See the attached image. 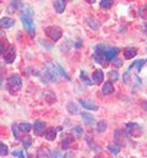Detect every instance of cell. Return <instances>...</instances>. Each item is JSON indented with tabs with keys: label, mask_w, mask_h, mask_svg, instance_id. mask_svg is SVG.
<instances>
[{
	"label": "cell",
	"mask_w": 147,
	"mask_h": 158,
	"mask_svg": "<svg viewBox=\"0 0 147 158\" xmlns=\"http://www.w3.org/2000/svg\"><path fill=\"white\" fill-rule=\"evenodd\" d=\"M78 102H80V104H81L83 108H86V109H90V110H98V106H97L96 103L91 102V101H87V99H78Z\"/></svg>",
	"instance_id": "cell-8"
},
{
	"label": "cell",
	"mask_w": 147,
	"mask_h": 158,
	"mask_svg": "<svg viewBox=\"0 0 147 158\" xmlns=\"http://www.w3.org/2000/svg\"><path fill=\"white\" fill-rule=\"evenodd\" d=\"M141 107H142L145 110H147V101H144V102L141 103Z\"/></svg>",
	"instance_id": "cell-43"
},
{
	"label": "cell",
	"mask_w": 147,
	"mask_h": 158,
	"mask_svg": "<svg viewBox=\"0 0 147 158\" xmlns=\"http://www.w3.org/2000/svg\"><path fill=\"white\" fill-rule=\"evenodd\" d=\"M73 134L77 139H81V137H82V134H83V130H82L81 126H75L73 129Z\"/></svg>",
	"instance_id": "cell-30"
},
{
	"label": "cell",
	"mask_w": 147,
	"mask_h": 158,
	"mask_svg": "<svg viewBox=\"0 0 147 158\" xmlns=\"http://www.w3.org/2000/svg\"><path fill=\"white\" fill-rule=\"evenodd\" d=\"M66 109L69 110V113H70V114H78V113H80V112H78V108L76 107V104H74L73 102H70V103L68 104Z\"/></svg>",
	"instance_id": "cell-26"
},
{
	"label": "cell",
	"mask_w": 147,
	"mask_h": 158,
	"mask_svg": "<svg viewBox=\"0 0 147 158\" xmlns=\"http://www.w3.org/2000/svg\"><path fill=\"white\" fill-rule=\"evenodd\" d=\"M92 58H93V60H96L98 64H103V65H106V64H107V63H106V61H107V59H106L103 55H97V54H93V56H92Z\"/></svg>",
	"instance_id": "cell-28"
},
{
	"label": "cell",
	"mask_w": 147,
	"mask_h": 158,
	"mask_svg": "<svg viewBox=\"0 0 147 158\" xmlns=\"http://www.w3.org/2000/svg\"><path fill=\"white\" fill-rule=\"evenodd\" d=\"M142 31H144V32H145V33L147 35V22L145 23V25H144V26H142Z\"/></svg>",
	"instance_id": "cell-44"
},
{
	"label": "cell",
	"mask_w": 147,
	"mask_h": 158,
	"mask_svg": "<svg viewBox=\"0 0 147 158\" xmlns=\"http://www.w3.org/2000/svg\"><path fill=\"white\" fill-rule=\"evenodd\" d=\"M107 47L106 45H103V44H98L96 48H94V50H96V53L94 54H97V55H104V53L107 52Z\"/></svg>",
	"instance_id": "cell-23"
},
{
	"label": "cell",
	"mask_w": 147,
	"mask_h": 158,
	"mask_svg": "<svg viewBox=\"0 0 147 158\" xmlns=\"http://www.w3.org/2000/svg\"><path fill=\"white\" fill-rule=\"evenodd\" d=\"M57 69H58V73H59V74H60L61 76H64V77H65V79H66V80H69V79H70V77H69V75H68V74H66V73L64 71V69H63V68H61V66H60L59 64L57 65Z\"/></svg>",
	"instance_id": "cell-36"
},
{
	"label": "cell",
	"mask_w": 147,
	"mask_h": 158,
	"mask_svg": "<svg viewBox=\"0 0 147 158\" xmlns=\"http://www.w3.org/2000/svg\"><path fill=\"white\" fill-rule=\"evenodd\" d=\"M55 137H57V129L49 127V129L45 130V139L47 140L53 141V140H55Z\"/></svg>",
	"instance_id": "cell-16"
},
{
	"label": "cell",
	"mask_w": 147,
	"mask_h": 158,
	"mask_svg": "<svg viewBox=\"0 0 147 158\" xmlns=\"http://www.w3.org/2000/svg\"><path fill=\"white\" fill-rule=\"evenodd\" d=\"M126 129H128V132H130L132 136H137L135 131H137V134H141V126L137 125L136 123H129V124H126Z\"/></svg>",
	"instance_id": "cell-7"
},
{
	"label": "cell",
	"mask_w": 147,
	"mask_h": 158,
	"mask_svg": "<svg viewBox=\"0 0 147 158\" xmlns=\"http://www.w3.org/2000/svg\"><path fill=\"white\" fill-rule=\"evenodd\" d=\"M106 129H107V123H106L104 120L98 121V124H97V130H98L99 132H104Z\"/></svg>",
	"instance_id": "cell-31"
},
{
	"label": "cell",
	"mask_w": 147,
	"mask_h": 158,
	"mask_svg": "<svg viewBox=\"0 0 147 158\" xmlns=\"http://www.w3.org/2000/svg\"><path fill=\"white\" fill-rule=\"evenodd\" d=\"M146 61H147V59H141V60L134 61V63H132V65H130V68H129V71H130V70H131L134 66H136V68H137V71H141V68L145 65V63H146ZM129 71H128V73H129Z\"/></svg>",
	"instance_id": "cell-21"
},
{
	"label": "cell",
	"mask_w": 147,
	"mask_h": 158,
	"mask_svg": "<svg viewBox=\"0 0 147 158\" xmlns=\"http://www.w3.org/2000/svg\"><path fill=\"white\" fill-rule=\"evenodd\" d=\"M120 146H118L116 143H110L108 145V150H109V152H111L113 155H118L119 152H120Z\"/></svg>",
	"instance_id": "cell-25"
},
{
	"label": "cell",
	"mask_w": 147,
	"mask_h": 158,
	"mask_svg": "<svg viewBox=\"0 0 147 158\" xmlns=\"http://www.w3.org/2000/svg\"><path fill=\"white\" fill-rule=\"evenodd\" d=\"M21 140H22L23 147H25V148H30V146L32 145V139H31L30 136H23Z\"/></svg>",
	"instance_id": "cell-27"
},
{
	"label": "cell",
	"mask_w": 147,
	"mask_h": 158,
	"mask_svg": "<svg viewBox=\"0 0 147 158\" xmlns=\"http://www.w3.org/2000/svg\"><path fill=\"white\" fill-rule=\"evenodd\" d=\"M53 157L54 158H66L65 157V153H64V152H61L60 150H55V151H54V153H53Z\"/></svg>",
	"instance_id": "cell-37"
},
{
	"label": "cell",
	"mask_w": 147,
	"mask_h": 158,
	"mask_svg": "<svg viewBox=\"0 0 147 158\" xmlns=\"http://www.w3.org/2000/svg\"><path fill=\"white\" fill-rule=\"evenodd\" d=\"M4 50H5V47H4V44H2V43H0V55L4 53Z\"/></svg>",
	"instance_id": "cell-42"
},
{
	"label": "cell",
	"mask_w": 147,
	"mask_h": 158,
	"mask_svg": "<svg viewBox=\"0 0 147 158\" xmlns=\"http://www.w3.org/2000/svg\"><path fill=\"white\" fill-rule=\"evenodd\" d=\"M113 6V0H102L101 1V7L102 9H109Z\"/></svg>",
	"instance_id": "cell-33"
},
{
	"label": "cell",
	"mask_w": 147,
	"mask_h": 158,
	"mask_svg": "<svg viewBox=\"0 0 147 158\" xmlns=\"http://www.w3.org/2000/svg\"><path fill=\"white\" fill-rule=\"evenodd\" d=\"M12 132H14V135H15L16 139H22V137H21V130L19 129V125L15 124V125L12 126Z\"/></svg>",
	"instance_id": "cell-34"
},
{
	"label": "cell",
	"mask_w": 147,
	"mask_h": 158,
	"mask_svg": "<svg viewBox=\"0 0 147 158\" xmlns=\"http://www.w3.org/2000/svg\"><path fill=\"white\" fill-rule=\"evenodd\" d=\"M65 6H66V1L65 0H57V1H54V9H55V11L58 14L64 12Z\"/></svg>",
	"instance_id": "cell-13"
},
{
	"label": "cell",
	"mask_w": 147,
	"mask_h": 158,
	"mask_svg": "<svg viewBox=\"0 0 147 158\" xmlns=\"http://www.w3.org/2000/svg\"><path fill=\"white\" fill-rule=\"evenodd\" d=\"M37 157L38 158H52L50 152L48 151V148H40L37 151Z\"/></svg>",
	"instance_id": "cell-22"
},
{
	"label": "cell",
	"mask_w": 147,
	"mask_h": 158,
	"mask_svg": "<svg viewBox=\"0 0 147 158\" xmlns=\"http://www.w3.org/2000/svg\"><path fill=\"white\" fill-rule=\"evenodd\" d=\"M96 158H99V157H96Z\"/></svg>",
	"instance_id": "cell-45"
},
{
	"label": "cell",
	"mask_w": 147,
	"mask_h": 158,
	"mask_svg": "<svg viewBox=\"0 0 147 158\" xmlns=\"http://www.w3.org/2000/svg\"><path fill=\"white\" fill-rule=\"evenodd\" d=\"M81 117L83 119L85 124H87L88 126H92L94 123H96V119L93 118V115L88 114V113H81Z\"/></svg>",
	"instance_id": "cell-15"
},
{
	"label": "cell",
	"mask_w": 147,
	"mask_h": 158,
	"mask_svg": "<svg viewBox=\"0 0 147 158\" xmlns=\"http://www.w3.org/2000/svg\"><path fill=\"white\" fill-rule=\"evenodd\" d=\"M6 87H7V89H9L11 93H14V91H19V89L22 87V80H21V77H20L19 75L12 74V75L9 77V80H7Z\"/></svg>",
	"instance_id": "cell-2"
},
{
	"label": "cell",
	"mask_w": 147,
	"mask_h": 158,
	"mask_svg": "<svg viewBox=\"0 0 147 158\" xmlns=\"http://www.w3.org/2000/svg\"><path fill=\"white\" fill-rule=\"evenodd\" d=\"M23 7V4L21 1H11L9 7H7V12L10 14H15V11H19Z\"/></svg>",
	"instance_id": "cell-10"
},
{
	"label": "cell",
	"mask_w": 147,
	"mask_h": 158,
	"mask_svg": "<svg viewBox=\"0 0 147 158\" xmlns=\"http://www.w3.org/2000/svg\"><path fill=\"white\" fill-rule=\"evenodd\" d=\"M80 77L83 80L87 85H92V82L88 80V77H87V75H86V71H81V74H80Z\"/></svg>",
	"instance_id": "cell-39"
},
{
	"label": "cell",
	"mask_w": 147,
	"mask_h": 158,
	"mask_svg": "<svg viewBox=\"0 0 147 158\" xmlns=\"http://www.w3.org/2000/svg\"><path fill=\"white\" fill-rule=\"evenodd\" d=\"M86 20H87V23H88V26H90L92 30L97 31V30L99 28V23L97 22V20H96V19H93V17H87Z\"/></svg>",
	"instance_id": "cell-19"
},
{
	"label": "cell",
	"mask_w": 147,
	"mask_h": 158,
	"mask_svg": "<svg viewBox=\"0 0 147 158\" xmlns=\"http://www.w3.org/2000/svg\"><path fill=\"white\" fill-rule=\"evenodd\" d=\"M92 77H93V81H94L96 83H102V81L104 79V74H103V71H101V70H96V71L93 73Z\"/></svg>",
	"instance_id": "cell-18"
},
{
	"label": "cell",
	"mask_w": 147,
	"mask_h": 158,
	"mask_svg": "<svg viewBox=\"0 0 147 158\" xmlns=\"http://www.w3.org/2000/svg\"><path fill=\"white\" fill-rule=\"evenodd\" d=\"M44 129H45V124L40 120H37L35 121V125H33V131L37 136H40L43 132H44Z\"/></svg>",
	"instance_id": "cell-9"
},
{
	"label": "cell",
	"mask_w": 147,
	"mask_h": 158,
	"mask_svg": "<svg viewBox=\"0 0 147 158\" xmlns=\"http://www.w3.org/2000/svg\"><path fill=\"white\" fill-rule=\"evenodd\" d=\"M113 65H115V66H121L123 65V63H121V60H119V59H114L113 60Z\"/></svg>",
	"instance_id": "cell-41"
},
{
	"label": "cell",
	"mask_w": 147,
	"mask_h": 158,
	"mask_svg": "<svg viewBox=\"0 0 147 158\" xmlns=\"http://www.w3.org/2000/svg\"><path fill=\"white\" fill-rule=\"evenodd\" d=\"M118 53H119V49L118 48H108L107 52L104 53V58L107 60H114V58L116 56Z\"/></svg>",
	"instance_id": "cell-12"
},
{
	"label": "cell",
	"mask_w": 147,
	"mask_h": 158,
	"mask_svg": "<svg viewBox=\"0 0 147 158\" xmlns=\"http://www.w3.org/2000/svg\"><path fill=\"white\" fill-rule=\"evenodd\" d=\"M136 54H137V49H136V48H132V47H128V48H125V50H124V56H125V59H132V58L136 56Z\"/></svg>",
	"instance_id": "cell-11"
},
{
	"label": "cell",
	"mask_w": 147,
	"mask_h": 158,
	"mask_svg": "<svg viewBox=\"0 0 147 158\" xmlns=\"http://www.w3.org/2000/svg\"><path fill=\"white\" fill-rule=\"evenodd\" d=\"M109 77H110V81H118V79H119L118 71H110Z\"/></svg>",
	"instance_id": "cell-40"
},
{
	"label": "cell",
	"mask_w": 147,
	"mask_h": 158,
	"mask_svg": "<svg viewBox=\"0 0 147 158\" xmlns=\"http://www.w3.org/2000/svg\"><path fill=\"white\" fill-rule=\"evenodd\" d=\"M73 142H74V136H73V135H70V134L64 135V137H63V146H64V147H69V146H70Z\"/></svg>",
	"instance_id": "cell-20"
},
{
	"label": "cell",
	"mask_w": 147,
	"mask_h": 158,
	"mask_svg": "<svg viewBox=\"0 0 147 158\" xmlns=\"http://www.w3.org/2000/svg\"><path fill=\"white\" fill-rule=\"evenodd\" d=\"M21 21L26 28V31L28 32V35L31 37L35 36V23H33V10L31 6H23L21 9Z\"/></svg>",
	"instance_id": "cell-1"
},
{
	"label": "cell",
	"mask_w": 147,
	"mask_h": 158,
	"mask_svg": "<svg viewBox=\"0 0 147 158\" xmlns=\"http://www.w3.org/2000/svg\"><path fill=\"white\" fill-rule=\"evenodd\" d=\"M140 16L147 21V6H144V7L140 9Z\"/></svg>",
	"instance_id": "cell-38"
},
{
	"label": "cell",
	"mask_w": 147,
	"mask_h": 158,
	"mask_svg": "<svg viewBox=\"0 0 147 158\" xmlns=\"http://www.w3.org/2000/svg\"><path fill=\"white\" fill-rule=\"evenodd\" d=\"M45 66H47V74L50 76L52 81H57V80H58V71H57V69L54 68V65H53L52 63H47Z\"/></svg>",
	"instance_id": "cell-6"
},
{
	"label": "cell",
	"mask_w": 147,
	"mask_h": 158,
	"mask_svg": "<svg viewBox=\"0 0 147 158\" xmlns=\"http://www.w3.org/2000/svg\"><path fill=\"white\" fill-rule=\"evenodd\" d=\"M14 23H15V21L10 17H2L0 20V27L1 28H10L14 26Z\"/></svg>",
	"instance_id": "cell-14"
},
{
	"label": "cell",
	"mask_w": 147,
	"mask_h": 158,
	"mask_svg": "<svg viewBox=\"0 0 147 158\" xmlns=\"http://www.w3.org/2000/svg\"><path fill=\"white\" fill-rule=\"evenodd\" d=\"M114 136H115V142L118 146H125L126 145V134L124 130H120V129H116L115 132H114Z\"/></svg>",
	"instance_id": "cell-4"
},
{
	"label": "cell",
	"mask_w": 147,
	"mask_h": 158,
	"mask_svg": "<svg viewBox=\"0 0 147 158\" xmlns=\"http://www.w3.org/2000/svg\"><path fill=\"white\" fill-rule=\"evenodd\" d=\"M113 92H114V86H113V83H111V82H106V83L103 85L102 93L106 94V96H108V94H111Z\"/></svg>",
	"instance_id": "cell-17"
},
{
	"label": "cell",
	"mask_w": 147,
	"mask_h": 158,
	"mask_svg": "<svg viewBox=\"0 0 147 158\" xmlns=\"http://www.w3.org/2000/svg\"><path fill=\"white\" fill-rule=\"evenodd\" d=\"M47 36L52 40H59L61 37V30L58 26H49L45 28Z\"/></svg>",
	"instance_id": "cell-3"
},
{
	"label": "cell",
	"mask_w": 147,
	"mask_h": 158,
	"mask_svg": "<svg viewBox=\"0 0 147 158\" xmlns=\"http://www.w3.org/2000/svg\"><path fill=\"white\" fill-rule=\"evenodd\" d=\"M15 56H16V49H15V47H9V49H7V52L5 53V56H4V60H5V63H7V64H11V63H14L15 61Z\"/></svg>",
	"instance_id": "cell-5"
},
{
	"label": "cell",
	"mask_w": 147,
	"mask_h": 158,
	"mask_svg": "<svg viewBox=\"0 0 147 158\" xmlns=\"http://www.w3.org/2000/svg\"><path fill=\"white\" fill-rule=\"evenodd\" d=\"M44 97L47 98V101L49 102V103H53V102H55V94L53 93V92H50V91H47L45 93H44Z\"/></svg>",
	"instance_id": "cell-29"
},
{
	"label": "cell",
	"mask_w": 147,
	"mask_h": 158,
	"mask_svg": "<svg viewBox=\"0 0 147 158\" xmlns=\"http://www.w3.org/2000/svg\"><path fill=\"white\" fill-rule=\"evenodd\" d=\"M7 152H9V151H7V146L0 141V155H1V156H6Z\"/></svg>",
	"instance_id": "cell-35"
},
{
	"label": "cell",
	"mask_w": 147,
	"mask_h": 158,
	"mask_svg": "<svg viewBox=\"0 0 147 158\" xmlns=\"http://www.w3.org/2000/svg\"><path fill=\"white\" fill-rule=\"evenodd\" d=\"M19 129L21 130V132H30L32 130V125L28 123H22L19 125Z\"/></svg>",
	"instance_id": "cell-24"
},
{
	"label": "cell",
	"mask_w": 147,
	"mask_h": 158,
	"mask_svg": "<svg viewBox=\"0 0 147 158\" xmlns=\"http://www.w3.org/2000/svg\"><path fill=\"white\" fill-rule=\"evenodd\" d=\"M12 156L17 158H27L26 155H25V151H23V150H15V151L12 152Z\"/></svg>",
	"instance_id": "cell-32"
}]
</instances>
